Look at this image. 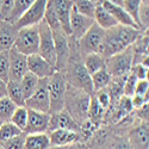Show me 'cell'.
Instances as JSON below:
<instances>
[{
    "label": "cell",
    "mask_w": 149,
    "mask_h": 149,
    "mask_svg": "<svg viewBox=\"0 0 149 149\" xmlns=\"http://www.w3.org/2000/svg\"><path fill=\"white\" fill-rule=\"evenodd\" d=\"M110 149H132L130 143L128 142L127 137H115V139H111V142L109 144Z\"/></svg>",
    "instance_id": "cell-41"
},
{
    "label": "cell",
    "mask_w": 149,
    "mask_h": 149,
    "mask_svg": "<svg viewBox=\"0 0 149 149\" xmlns=\"http://www.w3.org/2000/svg\"><path fill=\"white\" fill-rule=\"evenodd\" d=\"M94 24V19L82 16L80 13L72 8L70 13V20H69V26H70V37L74 41H79L81 37L90 30V28Z\"/></svg>",
    "instance_id": "cell-16"
},
{
    "label": "cell",
    "mask_w": 149,
    "mask_h": 149,
    "mask_svg": "<svg viewBox=\"0 0 149 149\" xmlns=\"http://www.w3.org/2000/svg\"><path fill=\"white\" fill-rule=\"evenodd\" d=\"M18 30L7 20H0V52H8L15 45Z\"/></svg>",
    "instance_id": "cell-20"
},
{
    "label": "cell",
    "mask_w": 149,
    "mask_h": 149,
    "mask_svg": "<svg viewBox=\"0 0 149 149\" xmlns=\"http://www.w3.org/2000/svg\"><path fill=\"white\" fill-rule=\"evenodd\" d=\"M52 147L48 132L26 134L24 149H49Z\"/></svg>",
    "instance_id": "cell-22"
},
{
    "label": "cell",
    "mask_w": 149,
    "mask_h": 149,
    "mask_svg": "<svg viewBox=\"0 0 149 149\" xmlns=\"http://www.w3.org/2000/svg\"><path fill=\"white\" fill-rule=\"evenodd\" d=\"M69 38H70V56L67 62L66 69L63 72L67 84L74 88L81 90L86 93H88L90 95H93L91 75L84 66L82 56L78 50L77 41H74L70 36Z\"/></svg>",
    "instance_id": "cell-2"
},
{
    "label": "cell",
    "mask_w": 149,
    "mask_h": 149,
    "mask_svg": "<svg viewBox=\"0 0 149 149\" xmlns=\"http://www.w3.org/2000/svg\"><path fill=\"white\" fill-rule=\"evenodd\" d=\"M142 4H146V5H149V0H141Z\"/></svg>",
    "instance_id": "cell-50"
},
{
    "label": "cell",
    "mask_w": 149,
    "mask_h": 149,
    "mask_svg": "<svg viewBox=\"0 0 149 149\" xmlns=\"http://www.w3.org/2000/svg\"><path fill=\"white\" fill-rule=\"evenodd\" d=\"M111 80H112V78H111V75L107 73L105 67L103 69H100V70L95 72L94 74H92V75H91V81H92L93 93L106 88L109 86V84L111 82Z\"/></svg>",
    "instance_id": "cell-27"
},
{
    "label": "cell",
    "mask_w": 149,
    "mask_h": 149,
    "mask_svg": "<svg viewBox=\"0 0 149 149\" xmlns=\"http://www.w3.org/2000/svg\"><path fill=\"white\" fill-rule=\"evenodd\" d=\"M67 80L65 74L56 70L49 78V100H50V110L49 113H55L65 109V98L67 92Z\"/></svg>",
    "instance_id": "cell-5"
},
{
    "label": "cell",
    "mask_w": 149,
    "mask_h": 149,
    "mask_svg": "<svg viewBox=\"0 0 149 149\" xmlns=\"http://www.w3.org/2000/svg\"><path fill=\"white\" fill-rule=\"evenodd\" d=\"M8 56H10L8 80L20 81L22 78L28 73L26 56L20 54L15 47H12L8 50Z\"/></svg>",
    "instance_id": "cell-14"
},
{
    "label": "cell",
    "mask_w": 149,
    "mask_h": 149,
    "mask_svg": "<svg viewBox=\"0 0 149 149\" xmlns=\"http://www.w3.org/2000/svg\"><path fill=\"white\" fill-rule=\"evenodd\" d=\"M136 84H137V78L135 77V74L132 72H130L125 77L124 82H123V95L131 98L134 95V93H135Z\"/></svg>",
    "instance_id": "cell-37"
},
{
    "label": "cell",
    "mask_w": 149,
    "mask_h": 149,
    "mask_svg": "<svg viewBox=\"0 0 149 149\" xmlns=\"http://www.w3.org/2000/svg\"><path fill=\"white\" fill-rule=\"evenodd\" d=\"M106 1H109L111 4H115V5H118V6L123 5V0H106Z\"/></svg>",
    "instance_id": "cell-47"
},
{
    "label": "cell",
    "mask_w": 149,
    "mask_h": 149,
    "mask_svg": "<svg viewBox=\"0 0 149 149\" xmlns=\"http://www.w3.org/2000/svg\"><path fill=\"white\" fill-rule=\"evenodd\" d=\"M16 109H17V105L12 100H10L7 97L0 99V122L1 123L10 122Z\"/></svg>",
    "instance_id": "cell-31"
},
{
    "label": "cell",
    "mask_w": 149,
    "mask_h": 149,
    "mask_svg": "<svg viewBox=\"0 0 149 149\" xmlns=\"http://www.w3.org/2000/svg\"><path fill=\"white\" fill-rule=\"evenodd\" d=\"M127 140L132 149H149V128L148 123H134L129 128Z\"/></svg>",
    "instance_id": "cell-12"
},
{
    "label": "cell",
    "mask_w": 149,
    "mask_h": 149,
    "mask_svg": "<svg viewBox=\"0 0 149 149\" xmlns=\"http://www.w3.org/2000/svg\"><path fill=\"white\" fill-rule=\"evenodd\" d=\"M142 32L143 31H140L135 28L118 24L105 31L100 49H99V54L104 58H107L117 53L125 50L127 48L135 44Z\"/></svg>",
    "instance_id": "cell-1"
},
{
    "label": "cell",
    "mask_w": 149,
    "mask_h": 149,
    "mask_svg": "<svg viewBox=\"0 0 149 149\" xmlns=\"http://www.w3.org/2000/svg\"><path fill=\"white\" fill-rule=\"evenodd\" d=\"M130 99H131V104H132L134 110L140 109L141 106H143L144 104L148 103V97H141V95H136V94H134Z\"/></svg>",
    "instance_id": "cell-44"
},
{
    "label": "cell",
    "mask_w": 149,
    "mask_h": 149,
    "mask_svg": "<svg viewBox=\"0 0 149 149\" xmlns=\"http://www.w3.org/2000/svg\"><path fill=\"white\" fill-rule=\"evenodd\" d=\"M91 1H92V3H94L95 5H102L104 0H91Z\"/></svg>",
    "instance_id": "cell-48"
},
{
    "label": "cell",
    "mask_w": 149,
    "mask_h": 149,
    "mask_svg": "<svg viewBox=\"0 0 149 149\" xmlns=\"http://www.w3.org/2000/svg\"><path fill=\"white\" fill-rule=\"evenodd\" d=\"M0 4H1V0H0Z\"/></svg>",
    "instance_id": "cell-53"
},
{
    "label": "cell",
    "mask_w": 149,
    "mask_h": 149,
    "mask_svg": "<svg viewBox=\"0 0 149 149\" xmlns=\"http://www.w3.org/2000/svg\"><path fill=\"white\" fill-rule=\"evenodd\" d=\"M40 79L37 78L36 75H33L32 73L28 72L25 75H24L20 80V85H22V90L24 93V97H25V100L32 95V93L36 91L37 85H38Z\"/></svg>",
    "instance_id": "cell-29"
},
{
    "label": "cell",
    "mask_w": 149,
    "mask_h": 149,
    "mask_svg": "<svg viewBox=\"0 0 149 149\" xmlns=\"http://www.w3.org/2000/svg\"><path fill=\"white\" fill-rule=\"evenodd\" d=\"M22 132L23 131L20 129H18L16 125H13L11 122H5L0 125V143L15 137V136H17Z\"/></svg>",
    "instance_id": "cell-34"
},
{
    "label": "cell",
    "mask_w": 149,
    "mask_h": 149,
    "mask_svg": "<svg viewBox=\"0 0 149 149\" xmlns=\"http://www.w3.org/2000/svg\"><path fill=\"white\" fill-rule=\"evenodd\" d=\"M93 97L97 99V102L100 104V106L106 111L111 105H112V99H111V95L107 91V88L100 90L95 93H93Z\"/></svg>",
    "instance_id": "cell-39"
},
{
    "label": "cell",
    "mask_w": 149,
    "mask_h": 149,
    "mask_svg": "<svg viewBox=\"0 0 149 149\" xmlns=\"http://www.w3.org/2000/svg\"><path fill=\"white\" fill-rule=\"evenodd\" d=\"M105 116H106V111L100 106V104L97 102V99L92 95L88 111H87V120L94 124L95 127H100L103 120H105Z\"/></svg>",
    "instance_id": "cell-25"
},
{
    "label": "cell",
    "mask_w": 149,
    "mask_h": 149,
    "mask_svg": "<svg viewBox=\"0 0 149 149\" xmlns=\"http://www.w3.org/2000/svg\"><path fill=\"white\" fill-rule=\"evenodd\" d=\"M66 149H86L85 144L81 142H77V143H73L69 146H66Z\"/></svg>",
    "instance_id": "cell-45"
},
{
    "label": "cell",
    "mask_w": 149,
    "mask_h": 149,
    "mask_svg": "<svg viewBox=\"0 0 149 149\" xmlns=\"http://www.w3.org/2000/svg\"><path fill=\"white\" fill-rule=\"evenodd\" d=\"M148 92H149V81L148 79L146 80H137L135 87V93L136 95H141V97H148Z\"/></svg>",
    "instance_id": "cell-42"
},
{
    "label": "cell",
    "mask_w": 149,
    "mask_h": 149,
    "mask_svg": "<svg viewBox=\"0 0 149 149\" xmlns=\"http://www.w3.org/2000/svg\"><path fill=\"white\" fill-rule=\"evenodd\" d=\"M47 4L48 0H35V3L28 8V11L15 23V26L17 28V30L25 26L37 25L40 22H42L44 18Z\"/></svg>",
    "instance_id": "cell-11"
},
{
    "label": "cell",
    "mask_w": 149,
    "mask_h": 149,
    "mask_svg": "<svg viewBox=\"0 0 149 149\" xmlns=\"http://www.w3.org/2000/svg\"><path fill=\"white\" fill-rule=\"evenodd\" d=\"M48 135H49V139H50L52 146L66 147V146L77 143V142H81L80 132H77V131L57 129V130L49 131Z\"/></svg>",
    "instance_id": "cell-19"
},
{
    "label": "cell",
    "mask_w": 149,
    "mask_h": 149,
    "mask_svg": "<svg viewBox=\"0 0 149 149\" xmlns=\"http://www.w3.org/2000/svg\"><path fill=\"white\" fill-rule=\"evenodd\" d=\"M35 3V0H15L13 3V8H12L11 13L7 18V22L15 24L25 12L28 8Z\"/></svg>",
    "instance_id": "cell-28"
},
{
    "label": "cell",
    "mask_w": 149,
    "mask_h": 149,
    "mask_svg": "<svg viewBox=\"0 0 149 149\" xmlns=\"http://www.w3.org/2000/svg\"><path fill=\"white\" fill-rule=\"evenodd\" d=\"M104 33L105 31L94 23L90 28V30L79 41H77L78 50L82 57L88 54H95V53L99 54V49H100V45L104 38Z\"/></svg>",
    "instance_id": "cell-7"
},
{
    "label": "cell",
    "mask_w": 149,
    "mask_h": 149,
    "mask_svg": "<svg viewBox=\"0 0 149 149\" xmlns=\"http://www.w3.org/2000/svg\"><path fill=\"white\" fill-rule=\"evenodd\" d=\"M73 3V8L78 13L93 18L94 17V11L97 5L92 3L91 0H72Z\"/></svg>",
    "instance_id": "cell-30"
},
{
    "label": "cell",
    "mask_w": 149,
    "mask_h": 149,
    "mask_svg": "<svg viewBox=\"0 0 149 149\" xmlns=\"http://www.w3.org/2000/svg\"><path fill=\"white\" fill-rule=\"evenodd\" d=\"M26 62H28V72L32 73L38 79L50 78L56 72L55 66H53L50 62H48L38 54H32L26 56Z\"/></svg>",
    "instance_id": "cell-15"
},
{
    "label": "cell",
    "mask_w": 149,
    "mask_h": 149,
    "mask_svg": "<svg viewBox=\"0 0 149 149\" xmlns=\"http://www.w3.org/2000/svg\"><path fill=\"white\" fill-rule=\"evenodd\" d=\"M91 97L81 90L74 88L72 86H67V92L65 98V110L73 117L79 125L87 120V111L91 103Z\"/></svg>",
    "instance_id": "cell-3"
},
{
    "label": "cell",
    "mask_w": 149,
    "mask_h": 149,
    "mask_svg": "<svg viewBox=\"0 0 149 149\" xmlns=\"http://www.w3.org/2000/svg\"><path fill=\"white\" fill-rule=\"evenodd\" d=\"M49 120H50V113L28 109V122H26V127L23 132H25V134L48 132Z\"/></svg>",
    "instance_id": "cell-13"
},
{
    "label": "cell",
    "mask_w": 149,
    "mask_h": 149,
    "mask_svg": "<svg viewBox=\"0 0 149 149\" xmlns=\"http://www.w3.org/2000/svg\"><path fill=\"white\" fill-rule=\"evenodd\" d=\"M10 122L13 125H16L18 129L24 131V129L26 127V122H28V109L25 106H17Z\"/></svg>",
    "instance_id": "cell-32"
},
{
    "label": "cell",
    "mask_w": 149,
    "mask_h": 149,
    "mask_svg": "<svg viewBox=\"0 0 149 149\" xmlns=\"http://www.w3.org/2000/svg\"><path fill=\"white\" fill-rule=\"evenodd\" d=\"M52 32L55 42V54H56L55 68L56 70L63 73L70 56V38L62 29Z\"/></svg>",
    "instance_id": "cell-9"
},
{
    "label": "cell",
    "mask_w": 149,
    "mask_h": 149,
    "mask_svg": "<svg viewBox=\"0 0 149 149\" xmlns=\"http://www.w3.org/2000/svg\"><path fill=\"white\" fill-rule=\"evenodd\" d=\"M148 70H149V67L142 65V63H135L132 65L131 67V70L135 77L137 78V80H146L148 79Z\"/></svg>",
    "instance_id": "cell-40"
},
{
    "label": "cell",
    "mask_w": 149,
    "mask_h": 149,
    "mask_svg": "<svg viewBox=\"0 0 149 149\" xmlns=\"http://www.w3.org/2000/svg\"><path fill=\"white\" fill-rule=\"evenodd\" d=\"M102 6L115 18L117 24H119V25H124V26L135 28V29L139 30L137 25L135 24L132 18L128 15V12L123 8V6H118V5H115V4H111V3L106 1V0H104V1H103Z\"/></svg>",
    "instance_id": "cell-21"
},
{
    "label": "cell",
    "mask_w": 149,
    "mask_h": 149,
    "mask_svg": "<svg viewBox=\"0 0 149 149\" xmlns=\"http://www.w3.org/2000/svg\"><path fill=\"white\" fill-rule=\"evenodd\" d=\"M10 72V56L8 52H0V80L8 81Z\"/></svg>",
    "instance_id": "cell-38"
},
{
    "label": "cell",
    "mask_w": 149,
    "mask_h": 149,
    "mask_svg": "<svg viewBox=\"0 0 149 149\" xmlns=\"http://www.w3.org/2000/svg\"><path fill=\"white\" fill-rule=\"evenodd\" d=\"M84 61V66L86 68V70L88 72L90 75L94 74L95 72L100 70L105 67V58L100 55V54H88L82 57Z\"/></svg>",
    "instance_id": "cell-26"
},
{
    "label": "cell",
    "mask_w": 149,
    "mask_h": 149,
    "mask_svg": "<svg viewBox=\"0 0 149 149\" xmlns=\"http://www.w3.org/2000/svg\"><path fill=\"white\" fill-rule=\"evenodd\" d=\"M149 104H144L143 106H141L140 109H136L135 110V116L136 118L139 119V122H144L148 123V118H149Z\"/></svg>",
    "instance_id": "cell-43"
},
{
    "label": "cell",
    "mask_w": 149,
    "mask_h": 149,
    "mask_svg": "<svg viewBox=\"0 0 149 149\" xmlns=\"http://www.w3.org/2000/svg\"><path fill=\"white\" fill-rule=\"evenodd\" d=\"M134 65V52L132 45L125 50L117 53L112 56L105 58V69L112 79L125 78L131 70Z\"/></svg>",
    "instance_id": "cell-4"
},
{
    "label": "cell",
    "mask_w": 149,
    "mask_h": 149,
    "mask_svg": "<svg viewBox=\"0 0 149 149\" xmlns=\"http://www.w3.org/2000/svg\"><path fill=\"white\" fill-rule=\"evenodd\" d=\"M141 4H142L141 0H123V5H122L123 8L128 12V15L132 18V20L137 25L140 31H142L140 26V22H139V10H140Z\"/></svg>",
    "instance_id": "cell-33"
},
{
    "label": "cell",
    "mask_w": 149,
    "mask_h": 149,
    "mask_svg": "<svg viewBox=\"0 0 149 149\" xmlns=\"http://www.w3.org/2000/svg\"><path fill=\"white\" fill-rule=\"evenodd\" d=\"M57 16V19L60 22V25L68 36H70V13L73 8L72 0H49Z\"/></svg>",
    "instance_id": "cell-18"
},
{
    "label": "cell",
    "mask_w": 149,
    "mask_h": 149,
    "mask_svg": "<svg viewBox=\"0 0 149 149\" xmlns=\"http://www.w3.org/2000/svg\"><path fill=\"white\" fill-rule=\"evenodd\" d=\"M38 32H40V45H38V55L50 62L53 66L56 63V54H55V42L54 36L48 26V24L42 20L38 23Z\"/></svg>",
    "instance_id": "cell-10"
},
{
    "label": "cell",
    "mask_w": 149,
    "mask_h": 149,
    "mask_svg": "<svg viewBox=\"0 0 149 149\" xmlns=\"http://www.w3.org/2000/svg\"><path fill=\"white\" fill-rule=\"evenodd\" d=\"M57 129H63V130H70V131H77L80 132L81 127L73 119V117L67 112V110H61L58 112L50 115V120H49V128L48 132L57 130Z\"/></svg>",
    "instance_id": "cell-17"
},
{
    "label": "cell",
    "mask_w": 149,
    "mask_h": 149,
    "mask_svg": "<svg viewBox=\"0 0 149 149\" xmlns=\"http://www.w3.org/2000/svg\"><path fill=\"white\" fill-rule=\"evenodd\" d=\"M49 149H66V147H57V146H52Z\"/></svg>",
    "instance_id": "cell-49"
},
{
    "label": "cell",
    "mask_w": 149,
    "mask_h": 149,
    "mask_svg": "<svg viewBox=\"0 0 149 149\" xmlns=\"http://www.w3.org/2000/svg\"><path fill=\"white\" fill-rule=\"evenodd\" d=\"M6 82L3 81V80H0V99L6 97Z\"/></svg>",
    "instance_id": "cell-46"
},
{
    "label": "cell",
    "mask_w": 149,
    "mask_h": 149,
    "mask_svg": "<svg viewBox=\"0 0 149 149\" xmlns=\"http://www.w3.org/2000/svg\"><path fill=\"white\" fill-rule=\"evenodd\" d=\"M1 124H3V123H1V122H0V125H1Z\"/></svg>",
    "instance_id": "cell-51"
},
{
    "label": "cell",
    "mask_w": 149,
    "mask_h": 149,
    "mask_svg": "<svg viewBox=\"0 0 149 149\" xmlns=\"http://www.w3.org/2000/svg\"><path fill=\"white\" fill-rule=\"evenodd\" d=\"M43 20L48 24V26L50 28L52 31H55V30H60L62 29L61 25H60V22L57 19V16L55 13V11L50 4V1L48 0V4H47V7H45V12H44V18Z\"/></svg>",
    "instance_id": "cell-35"
},
{
    "label": "cell",
    "mask_w": 149,
    "mask_h": 149,
    "mask_svg": "<svg viewBox=\"0 0 149 149\" xmlns=\"http://www.w3.org/2000/svg\"><path fill=\"white\" fill-rule=\"evenodd\" d=\"M0 149H4V148H1V147H0Z\"/></svg>",
    "instance_id": "cell-52"
},
{
    "label": "cell",
    "mask_w": 149,
    "mask_h": 149,
    "mask_svg": "<svg viewBox=\"0 0 149 149\" xmlns=\"http://www.w3.org/2000/svg\"><path fill=\"white\" fill-rule=\"evenodd\" d=\"M94 23L99 28H102L104 31L113 28L116 25H118L117 22L115 20V18L111 16L109 12L102 6V5H97L95 7V11H94Z\"/></svg>",
    "instance_id": "cell-23"
},
{
    "label": "cell",
    "mask_w": 149,
    "mask_h": 149,
    "mask_svg": "<svg viewBox=\"0 0 149 149\" xmlns=\"http://www.w3.org/2000/svg\"><path fill=\"white\" fill-rule=\"evenodd\" d=\"M6 97L13 102L17 106H25V97H24L20 81L8 80L6 82Z\"/></svg>",
    "instance_id": "cell-24"
},
{
    "label": "cell",
    "mask_w": 149,
    "mask_h": 149,
    "mask_svg": "<svg viewBox=\"0 0 149 149\" xmlns=\"http://www.w3.org/2000/svg\"><path fill=\"white\" fill-rule=\"evenodd\" d=\"M25 132H22L15 137H12L5 142L0 143V147L4 149H24V143H25Z\"/></svg>",
    "instance_id": "cell-36"
},
{
    "label": "cell",
    "mask_w": 149,
    "mask_h": 149,
    "mask_svg": "<svg viewBox=\"0 0 149 149\" xmlns=\"http://www.w3.org/2000/svg\"><path fill=\"white\" fill-rule=\"evenodd\" d=\"M25 107L49 113L50 100H49V78L40 79L36 91L25 100Z\"/></svg>",
    "instance_id": "cell-8"
},
{
    "label": "cell",
    "mask_w": 149,
    "mask_h": 149,
    "mask_svg": "<svg viewBox=\"0 0 149 149\" xmlns=\"http://www.w3.org/2000/svg\"><path fill=\"white\" fill-rule=\"evenodd\" d=\"M38 45H40L38 24L37 25L25 26L18 30L13 47L20 54L25 56L38 54Z\"/></svg>",
    "instance_id": "cell-6"
}]
</instances>
